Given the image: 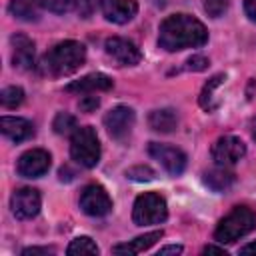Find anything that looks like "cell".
I'll return each mask as SVG.
<instances>
[{"label":"cell","mask_w":256,"mask_h":256,"mask_svg":"<svg viewBox=\"0 0 256 256\" xmlns=\"http://www.w3.org/2000/svg\"><path fill=\"white\" fill-rule=\"evenodd\" d=\"M100 10L108 22L126 24L138 12L136 0H100Z\"/></svg>","instance_id":"obj_13"},{"label":"cell","mask_w":256,"mask_h":256,"mask_svg":"<svg viewBox=\"0 0 256 256\" xmlns=\"http://www.w3.org/2000/svg\"><path fill=\"white\" fill-rule=\"evenodd\" d=\"M16 170L22 178H40L50 170V154L42 148H32L18 158Z\"/></svg>","instance_id":"obj_12"},{"label":"cell","mask_w":256,"mask_h":256,"mask_svg":"<svg viewBox=\"0 0 256 256\" xmlns=\"http://www.w3.org/2000/svg\"><path fill=\"white\" fill-rule=\"evenodd\" d=\"M126 178L134 180V182H150V180H154V170L150 166L138 164V166H132L126 170Z\"/></svg>","instance_id":"obj_26"},{"label":"cell","mask_w":256,"mask_h":256,"mask_svg":"<svg viewBox=\"0 0 256 256\" xmlns=\"http://www.w3.org/2000/svg\"><path fill=\"white\" fill-rule=\"evenodd\" d=\"M212 160L218 164V166H234L238 160L244 158L246 154V144L238 138V136H220L214 144H212Z\"/></svg>","instance_id":"obj_7"},{"label":"cell","mask_w":256,"mask_h":256,"mask_svg":"<svg viewBox=\"0 0 256 256\" xmlns=\"http://www.w3.org/2000/svg\"><path fill=\"white\" fill-rule=\"evenodd\" d=\"M136 122V114L130 106H114L106 116H104V126L110 134V138L114 140H126L134 128Z\"/></svg>","instance_id":"obj_9"},{"label":"cell","mask_w":256,"mask_h":256,"mask_svg":"<svg viewBox=\"0 0 256 256\" xmlns=\"http://www.w3.org/2000/svg\"><path fill=\"white\" fill-rule=\"evenodd\" d=\"M80 4H84V6H88V4H90V0H82ZM78 12H80V16H84V18L88 16V10H80V8H78Z\"/></svg>","instance_id":"obj_36"},{"label":"cell","mask_w":256,"mask_h":256,"mask_svg":"<svg viewBox=\"0 0 256 256\" xmlns=\"http://www.w3.org/2000/svg\"><path fill=\"white\" fill-rule=\"evenodd\" d=\"M240 254H256V242H250L240 248Z\"/></svg>","instance_id":"obj_35"},{"label":"cell","mask_w":256,"mask_h":256,"mask_svg":"<svg viewBox=\"0 0 256 256\" xmlns=\"http://www.w3.org/2000/svg\"><path fill=\"white\" fill-rule=\"evenodd\" d=\"M52 128L56 134H70L74 132L78 126H76V118L68 112H58L54 116V122H52Z\"/></svg>","instance_id":"obj_24"},{"label":"cell","mask_w":256,"mask_h":256,"mask_svg":"<svg viewBox=\"0 0 256 256\" xmlns=\"http://www.w3.org/2000/svg\"><path fill=\"white\" fill-rule=\"evenodd\" d=\"M0 128H2V134L6 138H10L12 142H24L28 138L34 136V124L26 118H18V116H2L0 120Z\"/></svg>","instance_id":"obj_16"},{"label":"cell","mask_w":256,"mask_h":256,"mask_svg":"<svg viewBox=\"0 0 256 256\" xmlns=\"http://www.w3.org/2000/svg\"><path fill=\"white\" fill-rule=\"evenodd\" d=\"M54 252H56L54 248H38V246H30V248H24V250H22V256H38V254L48 256V254H54Z\"/></svg>","instance_id":"obj_30"},{"label":"cell","mask_w":256,"mask_h":256,"mask_svg":"<svg viewBox=\"0 0 256 256\" xmlns=\"http://www.w3.org/2000/svg\"><path fill=\"white\" fill-rule=\"evenodd\" d=\"M40 6L48 12H54V14H64V12H70L78 0H38Z\"/></svg>","instance_id":"obj_25"},{"label":"cell","mask_w":256,"mask_h":256,"mask_svg":"<svg viewBox=\"0 0 256 256\" xmlns=\"http://www.w3.org/2000/svg\"><path fill=\"white\" fill-rule=\"evenodd\" d=\"M208 42L206 26L190 14H172L162 20L158 30V46L166 52L198 48Z\"/></svg>","instance_id":"obj_1"},{"label":"cell","mask_w":256,"mask_h":256,"mask_svg":"<svg viewBox=\"0 0 256 256\" xmlns=\"http://www.w3.org/2000/svg\"><path fill=\"white\" fill-rule=\"evenodd\" d=\"M98 246L90 236H78L70 242L66 254L68 256H80V254H98Z\"/></svg>","instance_id":"obj_22"},{"label":"cell","mask_w":256,"mask_h":256,"mask_svg":"<svg viewBox=\"0 0 256 256\" xmlns=\"http://www.w3.org/2000/svg\"><path fill=\"white\" fill-rule=\"evenodd\" d=\"M104 48H106V54L120 66H136L142 60L140 48L132 40H126V38H120V36L108 38L104 42Z\"/></svg>","instance_id":"obj_11"},{"label":"cell","mask_w":256,"mask_h":256,"mask_svg":"<svg viewBox=\"0 0 256 256\" xmlns=\"http://www.w3.org/2000/svg\"><path fill=\"white\" fill-rule=\"evenodd\" d=\"M114 86L112 78L108 74L102 72H92L86 74L80 80H74L66 86V92H76V94H92V92H100V90H110Z\"/></svg>","instance_id":"obj_15"},{"label":"cell","mask_w":256,"mask_h":256,"mask_svg":"<svg viewBox=\"0 0 256 256\" xmlns=\"http://www.w3.org/2000/svg\"><path fill=\"white\" fill-rule=\"evenodd\" d=\"M244 12L252 22H256V0H244Z\"/></svg>","instance_id":"obj_31"},{"label":"cell","mask_w":256,"mask_h":256,"mask_svg":"<svg viewBox=\"0 0 256 256\" xmlns=\"http://www.w3.org/2000/svg\"><path fill=\"white\" fill-rule=\"evenodd\" d=\"M86 60L84 44L76 40H64L52 46L38 62V72L50 78H60L76 72Z\"/></svg>","instance_id":"obj_2"},{"label":"cell","mask_w":256,"mask_h":256,"mask_svg":"<svg viewBox=\"0 0 256 256\" xmlns=\"http://www.w3.org/2000/svg\"><path fill=\"white\" fill-rule=\"evenodd\" d=\"M148 124H150V128L154 132L168 134V132H172L178 126V114H176L174 108H158V110L150 112Z\"/></svg>","instance_id":"obj_19"},{"label":"cell","mask_w":256,"mask_h":256,"mask_svg":"<svg viewBox=\"0 0 256 256\" xmlns=\"http://www.w3.org/2000/svg\"><path fill=\"white\" fill-rule=\"evenodd\" d=\"M256 228V214L248 206H234L216 226L214 240L220 244H230L250 234Z\"/></svg>","instance_id":"obj_3"},{"label":"cell","mask_w":256,"mask_h":256,"mask_svg":"<svg viewBox=\"0 0 256 256\" xmlns=\"http://www.w3.org/2000/svg\"><path fill=\"white\" fill-rule=\"evenodd\" d=\"M202 180H204V184H206L210 190H214V192H226V190H230L232 184L236 182V176H234V172H230L226 166H218V164H216L214 168H210V170L204 172Z\"/></svg>","instance_id":"obj_18"},{"label":"cell","mask_w":256,"mask_h":256,"mask_svg":"<svg viewBox=\"0 0 256 256\" xmlns=\"http://www.w3.org/2000/svg\"><path fill=\"white\" fill-rule=\"evenodd\" d=\"M182 252V246H164L158 250V256H164V254H180Z\"/></svg>","instance_id":"obj_32"},{"label":"cell","mask_w":256,"mask_h":256,"mask_svg":"<svg viewBox=\"0 0 256 256\" xmlns=\"http://www.w3.org/2000/svg\"><path fill=\"white\" fill-rule=\"evenodd\" d=\"M40 206H42V196L36 188H30V186L18 188L10 198L12 214L18 220H30V218L38 216Z\"/></svg>","instance_id":"obj_10"},{"label":"cell","mask_w":256,"mask_h":256,"mask_svg":"<svg viewBox=\"0 0 256 256\" xmlns=\"http://www.w3.org/2000/svg\"><path fill=\"white\" fill-rule=\"evenodd\" d=\"M202 252H204V254H224V256H226V250H224V248H218V246H206Z\"/></svg>","instance_id":"obj_33"},{"label":"cell","mask_w":256,"mask_h":256,"mask_svg":"<svg viewBox=\"0 0 256 256\" xmlns=\"http://www.w3.org/2000/svg\"><path fill=\"white\" fill-rule=\"evenodd\" d=\"M80 208L84 214L102 218L112 210V198L100 184H88L80 194Z\"/></svg>","instance_id":"obj_8"},{"label":"cell","mask_w":256,"mask_h":256,"mask_svg":"<svg viewBox=\"0 0 256 256\" xmlns=\"http://www.w3.org/2000/svg\"><path fill=\"white\" fill-rule=\"evenodd\" d=\"M162 230H154V232H146L142 236H136L134 240H128L124 244H116L112 248V254H118V256H132V254H140L144 250H148L156 240L162 238Z\"/></svg>","instance_id":"obj_17"},{"label":"cell","mask_w":256,"mask_h":256,"mask_svg":"<svg viewBox=\"0 0 256 256\" xmlns=\"http://www.w3.org/2000/svg\"><path fill=\"white\" fill-rule=\"evenodd\" d=\"M168 218V204L164 196L156 192H144L134 200L132 208V220L138 226H150V224H162Z\"/></svg>","instance_id":"obj_5"},{"label":"cell","mask_w":256,"mask_h":256,"mask_svg":"<svg viewBox=\"0 0 256 256\" xmlns=\"http://www.w3.org/2000/svg\"><path fill=\"white\" fill-rule=\"evenodd\" d=\"M78 106H80V110H82V112H94V110L100 106V100H98V96L86 94V96H82V98H80Z\"/></svg>","instance_id":"obj_29"},{"label":"cell","mask_w":256,"mask_h":256,"mask_svg":"<svg viewBox=\"0 0 256 256\" xmlns=\"http://www.w3.org/2000/svg\"><path fill=\"white\" fill-rule=\"evenodd\" d=\"M0 102L4 108H18L24 102V90L20 86H8L2 90Z\"/></svg>","instance_id":"obj_23"},{"label":"cell","mask_w":256,"mask_h":256,"mask_svg":"<svg viewBox=\"0 0 256 256\" xmlns=\"http://www.w3.org/2000/svg\"><path fill=\"white\" fill-rule=\"evenodd\" d=\"M12 42V64L18 70H32L34 68V42L26 34H14Z\"/></svg>","instance_id":"obj_14"},{"label":"cell","mask_w":256,"mask_h":256,"mask_svg":"<svg viewBox=\"0 0 256 256\" xmlns=\"http://www.w3.org/2000/svg\"><path fill=\"white\" fill-rule=\"evenodd\" d=\"M224 80H226V74H214V76L204 84L198 102H200V106H202L206 112H214V110L220 106V100L214 96V92H216V88H220V86L224 84Z\"/></svg>","instance_id":"obj_20"},{"label":"cell","mask_w":256,"mask_h":256,"mask_svg":"<svg viewBox=\"0 0 256 256\" xmlns=\"http://www.w3.org/2000/svg\"><path fill=\"white\" fill-rule=\"evenodd\" d=\"M148 154L172 176H178L186 170V164H188V158L186 154L176 148V146H170V144H160V142H150L148 146Z\"/></svg>","instance_id":"obj_6"},{"label":"cell","mask_w":256,"mask_h":256,"mask_svg":"<svg viewBox=\"0 0 256 256\" xmlns=\"http://www.w3.org/2000/svg\"><path fill=\"white\" fill-rule=\"evenodd\" d=\"M250 126H252V138L256 140V118L252 120V124H250Z\"/></svg>","instance_id":"obj_37"},{"label":"cell","mask_w":256,"mask_h":256,"mask_svg":"<svg viewBox=\"0 0 256 256\" xmlns=\"http://www.w3.org/2000/svg\"><path fill=\"white\" fill-rule=\"evenodd\" d=\"M38 8H42L38 0H10V6H8L10 14L18 20H24V22L38 20V16H40Z\"/></svg>","instance_id":"obj_21"},{"label":"cell","mask_w":256,"mask_h":256,"mask_svg":"<svg viewBox=\"0 0 256 256\" xmlns=\"http://www.w3.org/2000/svg\"><path fill=\"white\" fill-rule=\"evenodd\" d=\"M58 174H60V180H66V182L74 178V172H72V170H68V168H60V172H58Z\"/></svg>","instance_id":"obj_34"},{"label":"cell","mask_w":256,"mask_h":256,"mask_svg":"<svg viewBox=\"0 0 256 256\" xmlns=\"http://www.w3.org/2000/svg\"><path fill=\"white\" fill-rule=\"evenodd\" d=\"M204 10L212 18H220L228 10V0H204Z\"/></svg>","instance_id":"obj_27"},{"label":"cell","mask_w":256,"mask_h":256,"mask_svg":"<svg viewBox=\"0 0 256 256\" xmlns=\"http://www.w3.org/2000/svg\"><path fill=\"white\" fill-rule=\"evenodd\" d=\"M186 68H188V70H194V72H202V70L208 68V58L196 54V56H192V58L186 60Z\"/></svg>","instance_id":"obj_28"},{"label":"cell","mask_w":256,"mask_h":256,"mask_svg":"<svg viewBox=\"0 0 256 256\" xmlns=\"http://www.w3.org/2000/svg\"><path fill=\"white\" fill-rule=\"evenodd\" d=\"M70 156L84 168H94L100 162V140L92 126H82L72 132Z\"/></svg>","instance_id":"obj_4"}]
</instances>
